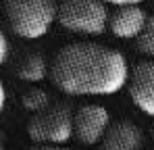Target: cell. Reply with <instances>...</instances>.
<instances>
[{
  "instance_id": "5",
  "label": "cell",
  "mask_w": 154,
  "mask_h": 150,
  "mask_svg": "<svg viewBox=\"0 0 154 150\" xmlns=\"http://www.w3.org/2000/svg\"><path fill=\"white\" fill-rule=\"evenodd\" d=\"M110 123V115L102 104H83L75 111L73 138L79 144L98 146Z\"/></svg>"
},
{
  "instance_id": "12",
  "label": "cell",
  "mask_w": 154,
  "mask_h": 150,
  "mask_svg": "<svg viewBox=\"0 0 154 150\" xmlns=\"http://www.w3.org/2000/svg\"><path fill=\"white\" fill-rule=\"evenodd\" d=\"M6 56H8V40H6L4 31L0 29V65L6 61Z\"/></svg>"
},
{
  "instance_id": "17",
  "label": "cell",
  "mask_w": 154,
  "mask_h": 150,
  "mask_svg": "<svg viewBox=\"0 0 154 150\" xmlns=\"http://www.w3.org/2000/svg\"><path fill=\"white\" fill-rule=\"evenodd\" d=\"M0 150H2V148H0Z\"/></svg>"
},
{
  "instance_id": "9",
  "label": "cell",
  "mask_w": 154,
  "mask_h": 150,
  "mask_svg": "<svg viewBox=\"0 0 154 150\" xmlns=\"http://www.w3.org/2000/svg\"><path fill=\"white\" fill-rule=\"evenodd\" d=\"M17 75L29 81V83H38L42 79H46V75H50V65L46 63V58L38 52H29L21 58L19 67H17Z\"/></svg>"
},
{
  "instance_id": "15",
  "label": "cell",
  "mask_w": 154,
  "mask_h": 150,
  "mask_svg": "<svg viewBox=\"0 0 154 150\" xmlns=\"http://www.w3.org/2000/svg\"><path fill=\"white\" fill-rule=\"evenodd\" d=\"M35 150H73V148H67V146H40Z\"/></svg>"
},
{
  "instance_id": "10",
  "label": "cell",
  "mask_w": 154,
  "mask_h": 150,
  "mask_svg": "<svg viewBox=\"0 0 154 150\" xmlns=\"http://www.w3.org/2000/svg\"><path fill=\"white\" fill-rule=\"evenodd\" d=\"M50 104H52L50 96L42 88H31V90H27L23 94V106L27 111H31V113H40V111H44Z\"/></svg>"
},
{
  "instance_id": "1",
  "label": "cell",
  "mask_w": 154,
  "mask_h": 150,
  "mask_svg": "<svg viewBox=\"0 0 154 150\" xmlns=\"http://www.w3.org/2000/svg\"><path fill=\"white\" fill-rule=\"evenodd\" d=\"M50 79L67 96H112L127 88L129 65L110 46L73 42L54 54Z\"/></svg>"
},
{
  "instance_id": "7",
  "label": "cell",
  "mask_w": 154,
  "mask_h": 150,
  "mask_svg": "<svg viewBox=\"0 0 154 150\" xmlns=\"http://www.w3.org/2000/svg\"><path fill=\"white\" fill-rule=\"evenodd\" d=\"M148 21L146 11L140 4H123L115 6L108 17V29L119 40H135Z\"/></svg>"
},
{
  "instance_id": "8",
  "label": "cell",
  "mask_w": 154,
  "mask_h": 150,
  "mask_svg": "<svg viewBox=\"0 0 154 150\" xmlns=\"http://www.w3.org/2000/svg\"><path fill=\"white\" fill-rule=\"evenodd\" d=\"M144 131L127 119H119L108 125L98 150H142Z\"/></svg>"
},
{
  "instance_id": "4",
  "label": "cell",
  "mask_w": 154,
  "mask_h": 150,
  "mask_svg": "<svg viewBox=\"0 0 154 150\" xmlns=\"http://www.w3.org/2000/svg\"><path fill=\"white\" fill-rule=\"evenodd\" d=\"M108 17L104 0H60L56 21L73 33L100 36L108 29Z\"/></svg>"
},
{
  "instance_id": "2",
  "label": "cell",
  "mask_w": 154,
  "mask_h": 150,
  "mask_svg": "<svg viewBox=\"0 0 154 150\" xmlns=\"http://www.w3.org/2000/svg\"><path fill=\"white\" fill-rule=\"evenodd\" d=\"M11 31L23 40H40L58 19L56 0H2Z\"/></svg>"
},
{
  "instance_id": "13",
  "label": "cell",
  "mask_w": 154,
  "mask_h": 150,
  "mask_svg": "<svg viewBox=\"0 0 154 150\" xmlns=\"http://www.w3.org/2000/svg\"><path fill=\"white\" fill-rule=\"evenodd\" d=\"M104 2H108L112 6H123V4H142L144 0H104Z\"/></svg>"
},
{
  "instance_id": "14",
  "label": "cell",
  "mask_w": 154,
  "mask_h": 150,
  "mask_svg": "<svg viewBox=\"0 0 154 150\" xmlns=\"http://www.w3.org/2000/svg\"><path fill=\"white\" fill-rule=\"evenodd\" d=\"M4 104H6V90H4V83H2V79H0V115H2V111H4Z\"/></svg>"
},
{
  "instance_id": "6",
  "label": "cell",
  "mask_w": 154,
  "mask_h": 150,
  "mask_svg": "<svg viewBox=\"0 0 154 150\" xmlns=\"http://www.w3.org/2000/svg\"><path fill=\"white\" fill-rule=\"evenodd\" d=\"M127 92L131 102L144 115L154 119V58L140 61L129 69Z\"/></svg>"
},
{
  "instance_id": "16",
  "label": "cell",
  "mask_w": 154,
  "mask_h": 150,
  "mask_svg": "<svg viewBox=\"0 0 154 150\" xmlns=\"http://www.w3.org/2000/svg\"><path fill=\"white\" fill-rule=\"evenodd\" d=\"M150 133H152V140H154V125L150 127Z\"/></svg>"
},
{
  "instance_id": "11",
  "label": "cell",
  "mask_w": 154,
  "mask_h": 150,
  "mask_svg": "<svg viewBox=\"0 0 154 150\" xmlns=\"http://www.w3.org/2000/svg\"><path fill=\"white\" fill-rule=\"evenodd\" d=\"M135 46H137V50L142 54H146L148 58H154V15L148 17L142 33L135 38Z\"/></svg>"
},
{
  "instance_id": "3",
  "label": "cell",
  "mask_w": 154,
  "mask_h": 150,
  "mask_svg": "<svg viewBox=\"0 0 154 150\" xmlns=\"http://www.w3.org/2000/svg\"><path fill=\"white\" fill-rule=\"evenodd\" d=\"M73 119L75 111L67 102H54L33 117L27 123V133L33 142L42 146H65L73 138Z\"/></svg>"
}]
</instances>
